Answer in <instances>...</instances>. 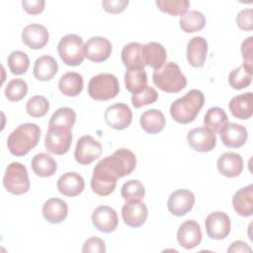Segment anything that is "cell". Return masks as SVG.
<instances>
[{
    "label": "cell",
    "instance_id": "cell-1",
    "mask_svg": "<svg viewBox=\"0 0 253 253\" xmlns=\"http://www.w3.org/2000/svg\"><path fill=\"white\" fill-rule=\"evenodd\" d=\"M136 166L133 152L127 148H119L112 155L101 159L93 169V175L109 180H118L129 175Z\"/></svg>",
    "mask_w": 253,
    "mask_h": 253
},
{
    "label": "cell",
    "instance_id": "cell-2",
    "mask_svg": "<svg viewBox=\"0 0 253 253\" xmlns=\"http://www.w3.org/2000/svg\"><path fill=\"white\" fill-rule=\"evenodd\" d=\"M41 128L37 124L25 123L15 128L7 138V146L14 156L28 154L40 141Z\"/></svg>",
    "mask_w": 253,
    "mask_h": 253
},
{
    "label": "cell",
    "instance_id": "cell-3",
    "mask_svg": "<svg viewBox=\"0 0 253 253\" xmlns=\"http://www.w3.org/2000/svg\"><path fill=\"white\" fill-rule=\"evenodd\" d=\"M204 103L205 96L203 92L198 89H192L171 104L170 115L179 124H189L197 118Z\"/></svg>",
    "mask_w": 253,
    "mask_h": 253
},
{
    "label": "cell",
    "instance_id": "cell-4",
    "mask_svg": "<svg viewBox=\"0 0 253 253\" xmlns=\"http://www.w3.org/2000/svg\"><path fill=\"white\" fill-rule=\"evenodd\" d=\"M153 83L162 91L177 93L187 85V78L182 73L179 65L173 61L164 63L159 69L153 71Z\"/></svg>",
    "mask_w": 253,
    "mask_h": 253
},
{
    "label": "cell",
    "instance_id": "cell-5",
    "mask_svg": "<svg viewBox=\"0 0 253 253\" xmlns=\"http://www.w3.org/2000/svg\"><path fill=\"white\" fill-rule=\"evenodd\" d=\"M120 92L118 78L110 73L93 76L88 83V94L96 101H107L115 98Z\"/></svg>",
    "mask_w": 253,
    "mask_h": 253
},
{
    "label": "cell",
    "instance_id": "cell-6",
    "mask_svg": "<svg viewBox=\"0 0 253 253\" xmlns=\"http://www.w3.org/2000/svg\"><path fill=\"white\" fill-rule=\"evenodd\" d=\"M71 142V127L62 125L48 124V129L44 138V145L48 152L63 155L69 150Z\"/></svg>",
    "mask_w": 253,
    "mask_h": 253
},
{
    "label": "cell",
    "instance_id": "cell-7",
    "mask_svg": "<svg viewBox=\"0 0 253 253\" xmlns=\"http://www.w3.org/2000/svg\"><path fill=\"white\" fill-rule=\"evenodd\" d=\"M57 51L66 65H80L85 57L82 38L75 34H68L62 37L57 44Z\"/></svg>",
    "mask_w": 253,
    "mask_h": 253
},
{
    "label": "cell",
    "instance_id": "cell-8",
    "mask_svg": "<svg viewBox=\"0 0 253 253\" xmlns=\"http://www.w3.org/2000/svg\"><path fill=\"white\" fill-rule=\"evenodd\" d=\"M4 188L13 195H23L30 190L27 168L20 162L10 163L3 177Z\"/></svg>",
    "mask_w": 253,
    "mask_h": 253
},
{
    "label": "cell",
    "instance_id": "cell-9",
    "mask_svg": "<svg viewBox=\"0 0 253 253\" xmlns=\"http://www.w3.org/2000/svg\"><path fill=\"white\" fill-rule=\"evenodd\" d=\"M102 153V144L91 135L81 136L76 144L74 157L82 165H89Z\"/></svg>",
    "mask_w": 253,
    "mask_h": 253
},
{
    "label": "cell",
    "instance_id": "cell-10",
    "mask_svg": "<svg viewBox=\"0 0 253 253\" xmlns=\"http://www.w3.org/2000/svg\"><path fill=\"white\" fill-rule=\"evenodd\" d=\"M205 227L210 238L214 240L224 239L230 232V218L223 211H213L207 216Z\"/></svg>",
    "mask_w": 253,
    "mask_h": 253
},
{
    "label": "cell",
    "instance_id": "cell-11",
    "mask_svg": "<svg viewBox=\"0 0 253 253\" xmlns=\"http://www.w3.org/2000/svg\"><path fill=\"white\" fill-rule=\"evenodd\" d=\"M104 119L110 127L122 130L130 125L132 113L126 104L117 103L106 109Z\"/></svg>",
    "mask_w": 253,
    "mask_h": 253
},
{
    "label": "cell",
    "instance_id": "cell-12",
    "mask_svg": "<svg viewBox=\"0 0 253 253\" xmlns=\"http://www.w3.org/2000/svg\"><path fill=\"white\" fill-rule=\"evenodd\" d=\"M188 144L196 151L209 152L216 144L215 133L206 126L191 129L187 134Z\"/></svg>",
    "mask_w": 253,
    "mask_h": 253
},
{
    "label": "cell",
    "instance_id": "cell-13",
    "mask_svg": "<svg viewBox=\"0 0 253 253\" xmlns=\"http://www.w3.org/2000/svg\"><path fill=\"white\" fill-rule=\"evenodd\" d=\"M195 195L187 189L174 191L168 198V211L176 216H183L188 213L194 207Z\"/></svg>",
    "mask_w": 253,
    "mask_h": 253
},
{
    "label": "cell",
    "instance_id": "cell-14",
    "mask_svg": "<svg viewBox=\"0 0 253 253\" xmlns=\"http://www.w3.org/2000/svg\"><path fill=\"white\" fill-rule=\"evenodd\" d=\"M112 52L111 42L103 37H92L84 44V55L93 62H103Z\"/></svg>",
    "mask_w": 253,
    "mask_h": 253
},
{
    "label": "cell",
    "instance_id": "cell-15",
    "mask_svg": "<svg viewBox=\"0 0 253 253\" xmlns=\"http://www.w3.org/2000/svg\"><path fill=\"white\" fill-rule=\"evenodd\" d=\"M122 216L127 226L139 227L146 221L148 210L141 201L126 202L122 208Z\"/></svg>",
    "mask_w": 253,
    "mask_h": 253
},
{
    "label": "cell",
    "instance_id": "cell-16",
    "mask_svg": "<svg viewBox=\"0 0 253 253\" xmlns=\"http://www.w3.org/2000/svg\"><path fill=\"white\" fill-rule=\"evenodd\" d=\"M92 223L96 229L104 233L116 230L119 219L116 211L109 206H99L92 213Z\"/></svg>",
    "mask_w": 253,
    "mask_h": 253
},
{
    "label": "cell",
    "instance_id": "cell-17",
    "mask_svg": "<svg viewBox=\"0 0 253 253\" xmlns=\"http://www.w3.org/2000/svg\"><path fill=\"white\" fill-rule=\"evenodd\" d=\"M178 243L185 249H193L202 241V230L198 221L188 219L184 221L177 231Z\"/></svg>",
    "mask_w": 253,
    "mask_h": 253
},
{
    "label": "cell",
    "instance_id": "cell-18",
    "mask_svg": "<svg viewBox=\"0 0 253 253\" xmlns=\"http://www.w3.org/2000/svg\"><path fill=\"white\" fill-rule=\"evenodd\" d=\"M49 34L46 28L41 24H30L22 32L23 42L32 49H41L48 42Z\"/></svg>",
    "mask_w": 253,
    "mask_h": 253
},
{
    "label": "cell",
    "instance_id": "cell-19",
    "mask_svg": "<svg viewBox=\"0 0 253 253\" xmlns=\"http://www.w3.org/2000/svg\"><path fill=\"white\" fill-rule=\"evenodd\" d=\"M222 143L230 148H238L245 144L248 132L245 126L234 124L227 123L219 131Z\"/></svg>",
    "mask_w": 253,
    "mask_h": 253
},
{
    "label": "cell",
    "instance_id": "cell-20",
    "mask_svg": "<svg viewBox=\"0 0 253 253\" xmlns=\"http://www.w3.org/2000/svg\"><path fill=\"white\" fill-rule=\"evenodd\" d=\"M56 187L60 194L66 197H76L83 192L85 182L80 174L66 172L58 178Z\"/></svg>",
    "mask_w": 253,
    "mask_h": 253
},
{
    "label": "cell",
    "instance_id": "cell-21",
    "mask_svg": "<svg viewBox=\"0 0 253 253\" xmlns=\"http://www.w3.org/2000/svg\"><path fill=\"white\" fill-rule=\"evenodd\" d=\"M218 172L228 178L237 177L243 170V159L235 152H224L217 159Z\"/></svg>",
    "mask_w": 253,
    "mask_h": 253
},
{
    "label": "cell",
    "instance_id": "cell-22",
    "mask_svg": "<svg viewBox=\"0 0 253 253\" xmlns=\"http://www.w3.org/2000/svg\"><path fill=\"white\" fill-rule=\"evenodd\" d=\"M208 54V42L203 37L192 38L187 44V59L193 67H202Z\"/></svg>",
    "mask_w": 253,
    "mask_h": 253
},
{
    "label": "cell",
    "instance_id": "cell-23",
    "mask_svg": "<svg viewBox=\"0 0 253 253\" xmlns=\"http://www.w3.org/2000/svg\"><path fill=\"white\" fill-rule=\"evenodd\" d=\"M234 211L243 217L251 216L253 213V185L239 189L232 197Z\"/></svg>",
    "mask_w": 253,
    "mask_h": 253
},
{
    "label": "cell",
    "instance_id": "cell-24",
    "mask_svg": "<svg viewBox=\"0 0 253 253\" xmlns=\"http://www.w3.org/2000/svg\"><path fill=\"white\" fill-rule=\"evenodd\" d=\"M68 213L67 204L58 198H50L42 206V215L50 223L62 222Z\"/></svg>",
    "mask_w": 253,
    "mask_h": 253
},
{
    "label": "cell",
    "instance_id": "cell-25",
    "mask_svg": "<svg viewBox=\"0 0 253 253\" xmlns=\"http://www.w3.org/2000/svg\"><path fill=\"white\" fill-rule=\"evenodd\" d=\"M232 116L240 120H248L253 114V94L247 92L233 97L228 103Z\"/></svg>",
    "mask_w": 253,
    "mask_h": 253
},
{
    "label": "cell",
    "instance_id": "cell-26",
    "mask_svg": "<svg viewBox=\"0 0 253 253\" xmlns=\"http://www.w3.org/2000/svg\"><path fill=\"white\" fill-rule=\"evenodd\" d=\"M143 52V59L145 65L154 68V70L159 69L161 66L164 65L167 52L165 47L156 42H150L143 45L142 47Z\"/></svg>",
    "mask_w": 253,
    "mask_h": 253
},
{
    "label": "cell",
    "instance_id": "cell-27",
    "mask_svg": "<svg viewBox=\"0 0 253 253\" xmlns=\"http://www.w3.org/2000/svg\"><path fill=\"white\" fill-rule=\"evenodd\" d=\"M58 70L56 60L50 55L40 56L34 64L33 73L35 78L40 81H48L52 79Z\"/></svg>",
    "mask_w": 253,
    "mask_h": 253
},
{
    "label": "cell",
    "instance_id": "cell-28",
    "mask_svg": "<svg viewBox=\"0 0 253 253\" xmlns=\"http://www.w3.org/2000/svg\"><path fill=\"white\" fill-rule=\"evenodd\" d=\"M139 123L141 128L145 132L155 134L164 128L166 125V119L161 111L157 109H151L142 113Z\"/></svg>",
    "mask_w": 253,
    "mask_h": 253
},
{
    "label": "cell",
    "instance_id": "cell-29",
    "mask_svg": "<svg viewBox=\"0 0 253 253\" xmlns=\"http://www.w3.org/2000/svg\"><path fill=\"white\" fill-rule=\"evenodd\" d=\"M142 47L139 42H129L123 47L122 61L126 68H144Z\"/></svg>",
    "mask_w": 253,
    "mask_h": 253
},
{
    "label": "cell",
    "instance_id": "cell-30",
    "mask_svg": "<svg viewBox=\"0 0 253 253\" xmlns=\"http://www.w3.org/2000/svg\"><path fill=\"white\" fill-rule=\"evenodd\" d=\"M59 91L67 97H75L83 90V77L77 72H67L58 81Z\"/></svg>",
    "mask_w": 253,
    "mask_h": 253
},
{
    "label": "cell",
    "instance_id": "cell-31",
    "mask_svg": "<svg viewBox=\"0 0 253 253\" xmlns=\"http://www.w3.org/2000/svg\"><path fill=\"white\" fill-rule=\"evenodd\" d=\"M31 167L37 176L45 178L52 176L56 172L57 164L50 155L41 152L33 157Z\"/></svg>",
    "mask_w": 253,
    "mask_h": 253
},
{
    "label": "cell",
    "instance_id": "cell-32",
    "mask_svg": "<svg viewBox=\"0 0 253 253\" xmlns=\"http://www.w3.org/2000/svg\"><path fill=\"white\" fill-rule=\"evenodd\" d=\"M125 85L132 94L138 93L147 86V75L144 68H127L125 73Z\"/></svg>",
    "mask_w": 253,
    "mask_h": 253
},
{
    "label": "cell",
    "instance_id": "cell-33",
    "mask_svg": "<svg viewBox=\"0 0 253 253\" xmlns=\"http://www.w3.org/2000/svg\"><path fill=\"white\" fill-rule=\"evenodd\" d=\"M179 24L185 33L199 32L206 25V17L200 11L190 10L180 17Z\"/></svg>",
    "mask_w": 253,
    "mask_h": 253
},
{
    "label": "cell",
    "instance_id": "cell-34",
    "mask_svg": "<svg viewBox=\"0 0 253 253\" xmlns=\"http://www.w3.org/2000/svg\"><path fill=\"white\" fill-rule=\"evenodd\" d=\"M227 123H228L227 115L219 107L210 108L204 117V124L206 127L212 130L214 133L219 132L220 129Z\"/></svg>",
    "mask_w": 253,
    "mask_h": 253
},
{
    "label": "cell",
    "instance_id": "cell-35",
    "mask_svg": "<svg viewBox=\"0 0 253 253\" xmlns=\"http://www.w3.org/2000/svg\"><path fill=\"white\" fill-rule=\"evenodd\" d=\"M252 81V69L241 64L234 68L228 75V83L235 90H241L250 85Z\"/></svg>",
    "mask_w": 253,
    "mask_h": 253
},
{
    "label": "cell",
    "instance_id": "cell-36",
    "mask_svg": "<svg viewBox=\"0 0 253 253\" xmlns=\"http://www.w3.org/2000/svg\"><path fill=\"white\" fill-rule=\"evenodd\" d=\"M8 66L13 74L21 75L27 72L30 66V59L26 52L21 50L12 51L7 58Z\"/></svg>",
    "mask_w": 253,
    "mask_h": 253
},
{
    "label": "cell",
    "instance_id": "cell-37",
    "mask_svg": "<svg viewBox=\"0 0 253 253\" xmlns=\"http://www.w3.org/2000/svg\"><path fill=\"white\" fill-rule=\"evenodd\" d=\"M121 195L126 202L141 201L145 195V188L138 180H128L122 186Z\"/></svg>",
    "mask_w": 253,
    "mask_h": 253
},
{
    "label": "cell",
    "instance_id": "cell-38",
    "mask_svg": "<svg viewBox=\"0 0 253 253\" xmlns=\"http://www.w3.org/2000/svg\"><path fill=\"white\" fill-rule=\"evenodd\" d=\"M155 3L160 11L173 16L184 15L190 7L188 0H157Z\"/></svg>",
    "mask_w": 253,
    "mask_h": 253
},
{
    "label": "cell",
    "instance_id": "cell-39",
    "mask_svg": "<svg viewBox=\"0 0 253 253\" xmlns=\"http://www.w3.org/2000/svg\"><path fill=\"white\" fill-rule=\"evenodd\" d=\"M4 93L9 101L18 102L22 100L28 93L27 82L21 78L12 79L8 82Z\"/></svg>",
    "mask_w": 253,
    "mask_h": 253
},
{
    "label": "cell",
    "instance_id": "cell-40",
    "mask_svg": "<svg viewBox=\"0 0 253 253\" xmlns=\"http://www.w3.org/2000/svg\"><path fill=\"white\" fill-rule=\"evenodd\" d=\"M49 109V103L43 96L37 95L30 98L26 104V111L33 118H42L46 115Z\"/></svg>",
    "mask_w": 253,
    "mask_h": 253
},
{
    "label": "cell",
    "instance_id": "cell-41",
    "mask_svg": "<svg viewBox=\"0 0 253 253\" xmlns=\"http://www.w3.org/2000/svg\"><path fill=\"white\" fill-rule=\"evenodd\" d=\"M157 99H158V94L156 90L151 86H146L138 93L132 94L131 104L134 108H140L142 106L155 103Z\"/></svg>",
    "mask_w": 253,
    "mask_h": 253
},
{
    "label": "cell",
    "instance_id": "cell-42",
    "mask_svg": "<svg viewBox=\"0 0 253 253\" xmlns=\"http://www.w3.org/2000/svg\"><path fill=\"white\" fill-rule=\"evenodd\" d=\"M76 121V113L73 109L68 107H62L57 109L51 116L48 124L67 126L72 128Z\"/></svg>",
    "mask_w": 253,
    "mask_h": 253
},
{
    "label": "cell",
    "instance_id": "cell-43",
    "mask_svg": "<svg viewBox=\"0 0 253 253\" xmlns=\"http://www.w3.org/2000/svg\"><path fill=\"white\" fill-rule=\"evenodd\" d=\"M117 186V181L109 180L97 176H92L91 178V188L92 191L102 197L109 196L112 194Z\"/></svg>",
    "mask_w": 253,
    "mask_h": 253
},
{
    "label": "cell",
    "instance_id": "cell-44",
    "mask_svg": "<svg viewBox=\"0 0 253 253\" xmlns=\"http://www.w3.org/2000/svg\"><path fill=\"white\" fill-rule=\"evenodd\" d=\"M82 252H95V253H105L106 252V244L103 239L97 236H92L88 238L82 247Z\"/></svg>",
    "mask_w": 253,
    "mask_h": 253
},
{
    "label": "cell",
    "instance_id": "cell-45",
    "mask_svg": "<svg viewBox=\"0 0 253 253\" xmlns=\"http://www.w3.org/2000/svg\"><path fill=\"white\" fill-rule=\"evenodd\" d=\"M253 11L252 9H243L236 16V24L243 31H251L253 29Z\"/></svg>",
    "mask_w": 253,
    "mask_h": 253
},
{
    "label": "cell",
    "instance_id": "cell-46",
    "mask_svg": "<svg viewBox=\"0 0 253 253\" xmlns=\"http://www.w3.org/2000/svg\"><path fill=\"white\" fill-rule=\"evenodd\" d=\"M253 48V38L249 37L246 40H244L242 42L241 44V53H242V57H243V65L249 67L252 69L253 66V59H252V51Z\"/></svg>",
    "mask_w": 253,
    "mask_h": 253
},
{
    "label": "cell",
    "instance_id": "cell-47",
    "mask_svg": "<svg viewBox=\"0 0 253 253\" xmlns=\"http://www.w3.org/2000/svg\"><path fill=\"white\" fill-rule=\"evenodd\" d=\"M128 5V0H103L102 6L104 10L111 14L123 12Z\"/></svg>",
    "mask_w": 253,
    "mask_h": 253
},
{
    "label": "cell",
    "instance_id": "cell-48",
    "mask_svg": "<svg viewBox=\"0 0 253 253\" xmlns=\"http://www.w3.org/2000/svg\"><path fill=\"white\" fill-rule=\"evenodd\" d=\"M44 5H45V2L43 0H32V1L23 0L22 1V6L24 10L31 15H37L42 13L44 9Z\"/></svg>",
    "mask_w": 253,
    "mask_h": 253
},
{
    "label": "cell",
    "instance_id": "cell-49",
    "mask_svg": "<svg viewBox=\"0 0 253 253\" xmlns=\"http://www.w3.org/2000/svg\"><path fill=\"white\" fill-rule=\"evenodd\" d=\"M252 249L249 247V245L241 240L234 241L231 243V245L228 247L227 252H251Z\"/></svg>",
    "mask_w": 253,
    "mask_h": 253
}]
</instances>
